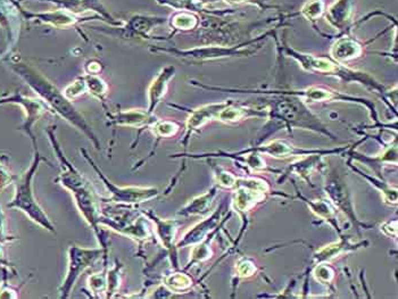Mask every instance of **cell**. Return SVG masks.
<instances>
[{
    "instance_id": "4316f807",
    "label": "cell",
    "mask_w": 398,
    "mask_h": 299,
    "mask_svg": "<svg viewBox=\"0 0 398 299\" xmlns=\"http://www.w3.org/2000/svg\"><path fill=\"white\" fill-rule=\"evenodd\" d=\"M237 271H238V275L241 278H248V276L253 275L256 271L255 264L249 260H242L239 262L238 266H237Z\"/></svg>"
},
{
    "instance_id": "9a60e30c",
    "label": "cell",
    "mask_w": 398,
    "mask_h": 299,
    "mask_svg": "<svg viewBox=\"0 0 398 299\" xmlns=\"http://www.w3.org/2000/svg\"><path fill=\"white\" fill-rule=\"evenodd\" d=\"M255 151H263L264 154H269L273 157H278V158H286V157L299 154H306L304 150L296 149L295 147H292V146L287 144L286 141L281 140L272 141V143H270L269 145L263 146L262 148L255 149Z\"/></svg>"
},
{
    "instance_id": "603a6c76",
    "label": "cell",
    "mask_w": 398,
    "mask_h": 299,
    "mask_svg": "<svg viewBox=\"0 0 398 299\" xmlns=\"http://www.w3.org/2000/svg\"><path fill=\"white\" fill-rule=\"evenodd\" d=\"M215 177L217 183L221 187H224V188H234L237 186V178L230 172L217 169L215 172Z\"/></svg>"
},
{
    "instance_id": "8fae6325",
    "label": "cell",
    "mask_w": 398,
    "mask_h": 299,
    "mask_svg": "<svg viewBox=\"0 0 398 299\" xmlns=\"http://www.w3.org/2000/svg\"><path fill=\"white\" fill-rule=\"evenodd\" d=\"M266 113L248 107L235 106L229 103L217 115V119L224 123H236L253 116H265Z\"/></svg>"
},
{
    "instance_id": "7402d4cb",
    "label": "cell",
    "mask_w": 398,
    "mask_h": 299,
    "mask_svg": "<svg viewBox=\"0 0 398 299\" xmlns=\"http://www.w3.org/2000/svg\"><path fill=\"white\" fill-rule=\"evenodd\" d=\"M179 126L174 122H159L155 125V133L159 137H172L178 132Z\"/></svg>"
},
{
    "instance_id": "44dd1931",
    "label": "cell",
    "mask_w": 398,
    "mask_h": 299,
    "mask_svg": "<svg viewBox=\"0 0 398 299\" xmlns=\"http://www.w3.org/2000/svg\"><path fill=\"white\" fill-rule=\"evenodd\" d=\"M313 274L318 282L329 283L332 281L333 276H335V272H333L332 268L328 266V265L321 264L315 267Z\"/></svg>"
},
{
    "instance_id": "5b68a950",
    "label": "cell",
    "mask_w": 398,
    "mask_h": 299,
    "mask_svg": "<svg viewBox=\"0 0 398 299\" xmlns=\"http://www.w3.org/2000/svg\"><path fill=\"white\" fill-rule=\"evenodd\" d=\"M40 159L41 158L39 157V155H37L35 164H33V166L30 169L28 173H26L23 181H22L20 187H18L16 198H15L14 203L10 205V206L23 209V212H25L33 221H36L38 224H40L41 226H43L44 229L50 231V232H55V229L54 226H52L51 222L49 221V219H48L46 214L42 212V209L39 207V205L36 203L35 198L32 196L31 179Z\"/></svg>"
},
{
    "instance_id": "30bf717a",
    "label": "cell",
    "mask_w": 398,
    "mask_h": 299,
    "mask_svg": "<svg viewBox=\"0 0 398 299\" xmlns=\"http://www.w3.org/2000/svg\"><path fill=\"white\" fill-rule=\"evenodd\" d=\"M229 103H220V104H212L207 105V106L198 108L191 114V116L188 118L187 122V129L191 130H196L198 128H200L204 124H206L208 121H211L213 118H216L217 115L223 108L227 106Z\"/></svg>"
},
{
    "instance_id": "e0dca14e",
    "label": "cell",
    "mask_w": 398,
    "mask_h": 299,
    "mask_svg": "<svg viewBox=\"0 0 398 299\" xmlns=\"http://www.w3.org/2000/svg\"><path fill=\"white\" fill-rule=\"evenodd\" d=\"M153 219L156 220L157 224V231H159V239L162 240L163 245L165 247L171 249L172 245H173L174 234H175V224L172 221H162V220L156 219L152 216Z\"/></svg>"
},
{
    "instance_id": "ac0fdd59",
    "label": "cell",
    "mask_w": 398,
    "mask_h": 299,
    "mask_svg": "<svg viewBox=\"0 0 398 299\" xmlns=\"http://www.w3.org/2000/svg\"><path fill=\"white\" fill-rule=\"evenodd\" d=\"M165 285L173 291H185L193 285V280L183 273H173L165 279Z\"/></svg>"
},
{
    "instance_id": "3957f363",
    "label": "cell",
    "mask_w": 398,
    "mask_h": 299,
    "mask_svg": "<svg viewBox=\"0 0 398 299\" xmlns=\"http://www.w3.org/2000/svg\"><path fill=\"white\" fill-rule=\"evenodd\" d=\"M274 113L277 117L286 121L289 125L294 128L311 129L321 133L324 132L325 134H330L328 131H325L318 118L315 117L299 100L289 98L280 100L276 105Z\"/></svg>"
},
{
    "instance_id": "5bb4252c",
    "label": "cell",
    "mask_w": 398,
    "mask_h": 299,
    "mask_svg": "<svg viewBox=\"0 0 398 299\" xmlns=\"http://www.w3.org/2000/svg\"><path fill=\"white\" fill-rule=\"evenodd\" d=\"M173 69H165L162 73L159 74L155 81L153 82L152 87L149 89V99H150V107L149 112H153L154 107H156L157 103L160 98L165 95L167 88V82L173 76Z\"/></svg>"
},
{
    "instance_id": "7a4b0ae2",
    "label": "cell",
    "mask_w": 398,
    "mask_h": 299,
    "mask_svg": "<svg viewBox=\"0 0 398 299\" xmlns=\"http://www.w3.org/2000/svg\"><path fill=\"white\" fill-rule=\"evenodd\" d=\"M287 52L291 56V57L297 59L303 69L310 71V72L335 74L336 76H339L347 81L352 80L364 81V83L370 85V87H372L373 89H377L378 87L377 82L372 81L373 78H371L369 75H366L365 73L355 72V71L345 69V67L337 65L331 61H329L328 58L315 57L313 55H307V54H300L298 51L290 49L289 47L287 48Z\"/></svg>"
},
{
    "instance_id": "83f0119b",
    "label": "cell",
    "mask_w": 398,
    "mask_h": 299,
    "mask_svg": "<svg viewBox=\"0 0 398 299\" xmlns=\"http://www.w3.org/2000/svg\"><path fill=\"white\" fill-rule=\"evenodd\" d=\"M312 207H313V211L315 213H318V215L321 216V218H325L328 220L332 219L333 211L328 206V204L323 203V201H320L318 204L312 205Z\"/></svg>"
},
{
    "instance_id": "d4e9b609",
    "label": "cell",
    "mask_w": 398,
    "mask_h": 299,
    "mask_svg": "<svg viewBox=\"0 0 398 299\" xmlns=\"http://www.w3.org/2000/svg\"><path fill=\"white\" fill-rule=\"evenodd\" d=\"M88 283L91 290L96 294L104 293L107 289V280L105 275L93 274L88 279Z\"/></svg>"
},
{
    "instance_id": "ffe728a7",
    "label": "cell",
    "mask_w": 398,
    "mask_h": 299,
    "mask_svg": "<svg viewBox=\"0 0 398 299\" xmlns=\"http://www.w3.org/2000/svg\"><path fill=\"white\" fill-rule=\"evenodd\" d=\"M345 247H347V245H346V242H344V241H338V242H335V244L325 246L324 248L320 249L317 254H315L314 259L318 260V262L329 261V260L333 259V257H336L337 255H339V254L343 252Z\"/></svg>"
},
{
    "instance_id": "7c38bea8",
    "label": "cell",
    "mask_w": 398,
    "mask_h": 299,
    "mask_svg": "<svg viewBox=\"0 0 398 299\" xmlns=\"http://www.w3.org/2000/svg\"><path fill=\"white\" fill-rule=\"evenodd\" d=\"M219 219H220V213H215V214H213L211 218L206 219L202 222L197 224L196 226H194L193 229H191L189 232L180 240L178 247H183V246L193 245L196 244V242L201 241L205 235L212 230V227L216 225V223L219 222Z\"/></svg>"
},
{
    "instance_id": "8992f818",
    "label": "cell",
    "mask_w": 398,
    "mask_h": 299,
    "mask_svg": "<svg viewBox=\"0 0 398 299\" xmlns=\"http://www.w3.org/2000/svg\"><path fill=\"white\" fill-rule=\"evenodd\" d=\"M84 157L91 163L92 167L98 173L101 180H103L105 187H107L108 191L112 193V200L115 201V203H144V201L153 199V198H155L159 195V190L155 188H140V187H124V188H119V187L115 186L114 183H112L107 178H105L103 172L95 165V163L92 162L89 155L84 154Z\"/></svg>"
},
{
    "instance_id": "f1b7e54d",
    "label": "cell",
    "mask_w": 398,
    "mask_h": 299,
    "mask_svg": "<svg viewBox=\"0 0 398 299\" xmlns=\"http://www.w3.org/2000/svg\"><path fill=\"white\" fill-rule=\"evenodd\" d=\"M225 2L229 3H236V5H241V3H250V5H256L261 8H270L271 6H269L266 3V0H224Z\"/></svg>"
},
{
    "instance_id": "52a82bcc",
    "label": "cell",
    "mask_w": 398,
    "mask_h": 299,
    "mask_svg": "<svg viewBox=\"0 0 398 299\" xmlns=\"http://www.w3.org/2000/svg\"><path fill=\"white\" fill-rule=\"evenodd\" d=\"M287 93L291 96H298L300 98H304L309 102H332V100H346V102H359L362 104H365V100L353 98L349 96H344L341 93H338L336 91L330 90V89H325L322 87H311L307 88L305 90L300 91H288Z\"/></svg>"
},
{
    "instance_id": "d6986e66",
    "label": "cell",
    "mask_w": 398,
    "mask_h": 299,
    "mask_svg": "<svg viewBox=\"0 0 398 299\" xmlns=\"http://www.w3.org/2000/svg\"><path fill=\"white\" fill-rule=\"evenodd\" d=\"M324 0H311L306 2L300 9V13L306 20L309 21H317L318 17L322 16L324 12Z\"/></svg>"
},
{
    "instance_id": "6da1fadb",
    "label": "cell",
    "mask_w": 398,
    "mask_h": 299,
    "mask_svg": "<svg viewBox=\"0 0 398 299\" xmlns=\"http://www.w3.org/2000/svg\"><path fill=\"white\" fill-rule=\"evenodd\" d=\"M54 145L56 154H57V157L61 160V165L63 169L62 173L58 177V181L63 187H65L67 190H70L72 192L79 211L81 212L85 221L90 224V226L95 231L96 235L98 237L99 244L101 245V248L106 253L107 241L106 239L101 237V230L99 227V221L101 216L98 208V199H97L95 190L92 189L91 185H90V182L87 179L69 162V159L63 154L57 141L55 140Z\"/></svg>"
},
{
    "instance_id": "4fadbf2b",
    "label": "cell",
    "mask_w": 398,
    "mask_h": 299,
    "mask_svg": "<svg viewBox=\"0 0 398 299\" xmlns=\"http://www.w3.org/2000/svg\"><path fill=\"white\" fill-rule=\"evenodd\" d=\"M352 13L351 0H338L335 5L330 7L326 13V20L336 29L344 30L349 21Z\"/></svg>"
},
{
    "instance_id": "484cf974",
    "label": "cell",
    "mask_w": 398,
    "mask_h": 299,
    "mask_svg": "<svg viewBox=\"0 0 398 299\" xmlns=\"http://www.w3.org/2000/svg\"><path fill=\"white\" fill-rule=\"evenodd\" d=\"M197 23V18L193 15L188 14H180L174 18V26L178 29L189 30L193 29Z\"/></svg>"
},
{
    "instance_id": "2e32d148",
    "label": "cell",
    "mask_w": 398,
    "mask_h": 299,
    "mask_svg": "<svg viewBox=\"0 0 398 299\" xmlns=\"http://www.w3.org/2000/svg\"><path fill=\"white\" fill-rule=\"evenodd\" d=\"M216 191L217 190L215 188H213L211 191L205 193V195L195 198L194 200H191V203H189L185 208L181 209V212H179V214L188 216V215L201 214V213L206 212L208 207L211 206L212 200L216 195Z\"/></svg>"
},
{
    "instance_id": "ba28073f",
    "label": "cell",
    "mask_w": 398,
    "mask_h": 299,
    "mask_svg": "<svg viewBox=\"0 0 398 299\" xmlns=\"http://www.w3.org/2000/svg\"><path fill=\"white\" fill-rule=\"evenodd\" d=\"M330 54L337 62H349L361 57L363 54V46L358 40L353 39L351 37H344V38L336 41Z\"/></svg>"
},
{
    "instance_id": "277c9868",
    "label": "cell",
    "mask_w": 398,
    "mask_h": 299,
    "mask_svg": "<svg viewBox=\"0 0 398 299\" xmlns=\"http://www.w3.org/2000/svg\"><path fill=\"white\" fill-rule=\"evenodd\" d=\"M105 253L103 248H82L78 246H71L69 249V270L64 279L62 287L59 288L61 297L66 298L71 294L75 282L85 268L91 266L95 262Z\"/></svg>"
},
{
    "instance_id": "9c48e42d",
    "label": "cell",
    "mask_w": 398,
    "mask_h": 299,
    "mask_svg": "<svg viewBox=\"0 0 398 299\" xmlns=\"http://www.w3.org/2000/svg\"><path fill=\"white\" fill-rule=\"evenodd\" d=\"M265 192L249 188L246 186H239L234 198V206L238 212L245 213L253 208L257 203L264 199Z\"/></svg>"
},
{
    "instance_id": "cb8c5ba5",
    "label": "cell",
    "mask_w": 398,
    "mask_h": 299,
    "mask_svg": "<svg viewBox=\"0 0 398 299\" xmlns=\"http://www.w3.org/2000/svg\"><path fill=\"white\" fill-rule=\"evenodd\" d=\"M212 255V250L209 249L207 245L201 244L195 247L193 253H191V259H190V264L197 263V262H202L208 260Z\"/></svg>"
}]
</instances>
